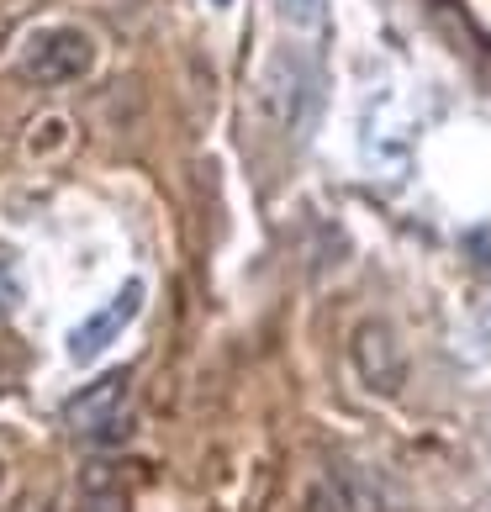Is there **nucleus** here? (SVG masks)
Here are the masks:
<instances>
[{
    "mask_svg": "<svg viewBox=\"0 0 491 512\" xmlns=\"http://www.w3.org/2000/svg\"><path fill=\"white\" fill-rule=\"evenodd\" d=\"M127 402H132V375L106 370L101 381L80 386V396L64 402V428L74 439H122L127 433Z\"/></svg>",
    "mask_w": 491,
    "mask_h": 512,
    "instance_id": "f257e3e1",
    "label": "nucleus"
},
{
    "mask_svg": "<svg viewBox=\"0 0 491 512\" xmlns=\"http://www.w3.org/2000/svg\"><path fill=\"white\" fill-rule=\"evenodd\" d=\"M90 64H96V43L80 27H48L22 53V74L37 85H69L80 74H90Z\"/></svg>",
    "mask_w": 491,
    "mask_h": 512,
    "instance_id": "f03ea898",
    "label": "nucleus"
},
{
    "mask_svg": "<svg viewBox=\"0 0 491 512\" xmlns=\"http://www.w3.org/2000/svg\"><path fill=\"white\" fill-rule=\"evenodd\" d=\"M349 354H354V370H360L365 391L396 396L407 386V349H402V338H396L391 322H381V317L360 322L349 338Z\"/></svg>",
    "mask_w": 491,
    "mask_h": 512,
    "instance_id": "7ed1b4c3",
    "label": "nucleus"
},
{
    "mask_svg": "<svg viewBox=\"0 0 491 512\" xmlns=\"http://www.w3.org/2000/svg\"><path fill=\"white\" fill-rule=\"evenodd\" d=\"M138 307H143V280H127V286H122L117 296H111L96 317H85L80 328H74L69 354H74V359H96V354L111 344V338H117V333L127 328V322L138 317Z\"/></svg>",
    "mask_w": 491,
    "mask_h": 512,
    "instance_id": "20e7f679",
    "label": "nucleus"
},
{
    "mask_svg": "<svg viewBox=\"0 0 491 512\" xmlns=\"http://www.w3.org/2000/svg\"><path fill=\"white\" fill-rule=\"evenodd\" d=\"M333 491H338V507L344 512H386L381 491H375V481L365 476L360 465H338L333 470Z\"/></svg>",
    "mask_w": 491,
    "mask_h": 512,
    "instance_id": "39448f33",
    "label": "nucleus"
},
{
    "mask_svg": "<svg viewBox=\"0 0 491 512\" xmlns=\"http://www.w3.org/2000/svg\"><path fill=\"white\" fill-rule=\"evenodd\" d=\"M80 512H127V497H122V486H111V491H85Z\"/></svg>",
    "mask_w": 491,
    "mask_h": 512,
    "instance_id": "423d86ee",
    "label": "nucleus"
},
{
    "mask_svg": "<svg viewBox=\"0 0 491 512\" xmlns=\"http://www.w3.org/2000/svg\"><path fill=\"white\" fill-rule=\"evenodd\" d=\"M465 249H470V259H476V264H491V222L476 227V233H465Z\"/></svg>",
    "mask_w": 491,
    "mask_h": 512,
    "instance_id": "0eeeda50",
    "label": "nucleus"
},
{
    "mask_svg": "<svg viewBox=\"0 0 491 512\" xmlns=\"http://www.w3.org/2000/svg\"><path fill=\"white\" fill-rule=\"evenodd\" d=\"M16 296H22V291H16V275L6 270V264H0V317L16 307Z\"/></svg>",
    "mask_w": 491,
    "mask_h": 512,
    "instance_id": "6e6552de",
    "label": "nucleus"
},
{
    "mask_svg": "<svg viewBox=\"0 0 491 512\" xmlns=\"http://www.w3.org/2000/svg\"><path fill=\"white\" fill-rule=\"evenodd\" d=\"M37 512H43V507H37Z\"/></svg>",
    "mask_w": 491,
    "mask_h": 512,
    "instance_id": "1a4fd4ad",
    "label": "nucleus"
}]
</instances>
